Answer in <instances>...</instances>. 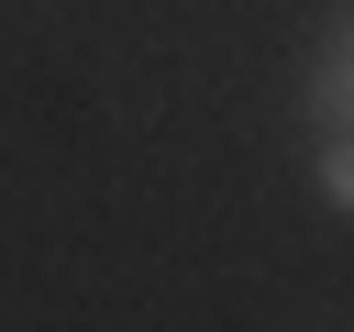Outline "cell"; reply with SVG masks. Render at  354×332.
Returning <instances> with one entry per match:
<instances>
[{"instance_id":"6da1fadb","label":"cell","mask_w":354,"mask_h":332,"mask_svg":"<svg viewBox=\"0 0 354 332\" xmlns=\"http://www.w3.org/2000/svg\"><path fill=\"white\" fill-rule=\"evenodd\" d=\"M310 111H321V133H354V11L332 22L321 66H310Z\"/></svg>"},{"instance_id":"7a4b0ae2","label":"cell","mask_w":354,"mask_h":332,"mask_svg":"<svg viewBox=\"0 0 354 332\" xmlns=\"http://www.w3.org/2000/svg\"><path fill=\"white\" fill-rule=\"evenodd\" d=\"M321 199L354 221V133H321Z\"/></svg>"}]
</instances>
